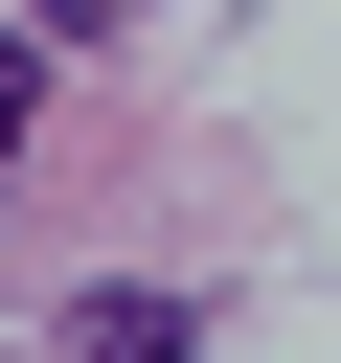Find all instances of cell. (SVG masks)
<instances>
[{
    "label": "cell",
    "instance_id": "cell-2",
    "mask_svg": "<svg viewBox=\"0 0 341 363\" xmlns=\"http://www.w3.org/2000/svg\"><path fill=\"white\" fill-rule=\"evenodd\" d=\"M23 23H45V45H91V23H114V0H23Z\"/></svg>",
    "mask_w": 341,
    "mask_h": 363
},
{
    "label": "cell",
    "instance_id": "cell-3",
    "mask_svg": "<svg viewBox=\"0 0 341 363\" xmlns=\"http://www.w3.org/2000/svg\"><path fill=\"white\" fill-rule=\"evenodd\" d=\"M23 91H45V68H23V45H0V159H23Z\"/></svg>",
    "mask_w": 341,
    "mask_h": 363
},
{
    "label": "cell",
    "instance_id": "cell-1",
    "mask_svg": "<svg viewBox=\"0 0 341 363\" xmlns=\"http://www.w3.org/2000/svg\"><path fill=\"white\" fill-rule=\"evenodd\" d=\"M68 340H91V363H205V318H182V295H68Z\"/></svg>",
    "mask_w": 341,
    "mask_h": 363
}]
</instances>
